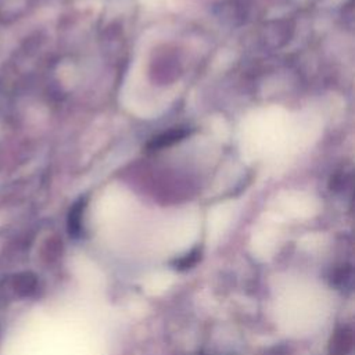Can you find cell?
I'll use <instances>...</instances> for the list:
<instances>
[{
    "mask_svg": "<svg viewBox=\"0 0 355 355\" xmlns=\"http://www.w3.org/2000/svg\"><path fill=\"white\" fill-rule=\"evenodd\" d=\"M189 135V130L187 129H172L164 135H159L157 137H154L150 143H148V148L151 150H155V148H162V147H168L179 140H182L183 137H186Z\"/></svg>",
    "mask_w": 355,
    "mask_h": 355,
    "instance_id": "1",
    "label": "cell"
}]
</instances>
